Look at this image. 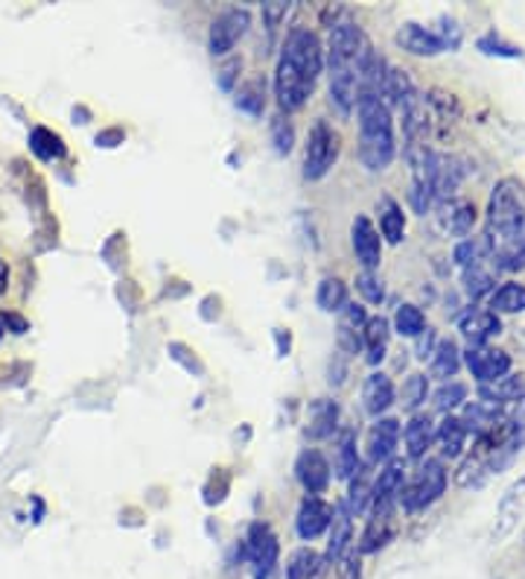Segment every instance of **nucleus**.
<instances>
[{"instance_id": "27", "label": "nucleus", "mask_w": 525, "mask_h": 579, "mask_svg": "<svg viewBox=\"0 0 525 579\" xmlns=\"http://www.w3.org/2000/svg\"><path fill=\"white\" fill-rule=\"evenodd\" d=\"M435 439L441 445V454L455 460V457H462L464 442H467V427L462 424V419H455V415H447L444 422L438 424V431H435Z\"/></svg>"}, {"instance_id": "4", "label": "nucleus", "mask_w": 525, "mask_h": 579, "mask_svg": "<svg viewBox=\"0 0 525 579\" xmlns=\"http://www.w3.org/2000/svg\"><path fill=\"white\" fill-rule=\"evenodd\" d=\"M447 469L441 460H426L420 469L415 471L412 483L403 486L400 492V504L406 512H420L426 506H432L438 497L447 492Z\"/></svg>"}, {"instance_id": "47", "label": "nucleus", "mask_w": 525, "mask_h": 579, "mask_svg": "<svg viewBox=\"0 0 525 579\" xmlns=\"http://www.w3.org/2000/svg\"><path fill=\"white\" fill-rule=\"evenodd\" d=\"M432 351H435V331L432 328H426V331L417 337V358L420 360L432 358Z\"/></svg>"}, {"instance_id": "35", "label": "nucleus", "mask_w": 525, "mask_h": 579, "mask_svg": "<svg viewBox=\"0 0 525 579\" xmlns=\"http://www.w3.org/2000/svg\"><path fill=\"white\" fill-rule=\"evenodd\" d=\"M236 109L248 111V114H262L266 109V83L262 80H248V83L240 85L236 92Z\"/></svg>"}, {"instance_id": "37", "label": "nucleus", "mask_w": 525, "mask_h": 579, "mask_svg": "<svg viewBox=\"0 0 525 579\" xmlns=\"http://www.w3.org/2000/svg\"><path fill=\"white\" fill-rule=\"evenodd\" d=\"M394 331L403 334V337H420L426 331V319L420 307L415 304H403L398 313H394Z\"/></svg>"}, {"instance_id": "32", "label": "nucleus", "mask_w": 525, "mask_h": 579, "mask_svg": "<svg viewBox=\"0 0 525 579\" xmlns=\"http://www.w3.org/2000/svg\"><path fill=\"white\" fill-rule=\"evenodd\" d=\"M459 366H462V354H459V346H455L453 340H444L438 342L432 351V377H441V381H450V377H455V372H459Z\"/></svg>"}, {"instance_id": "30", "label": "nucleus", "mask_w": 525, "mask_h": 579, "mask_svg": "<svg viewBox=\"0 0 525 579\" xmlns=\"http://www.w3.org/2000/svg\"><path fill=\"white\" fill-rule=\"evenodd\" d=\"M391 535H394L391 512H371L368 527H365V533H363V544H359V553L380 551L382 544H389Z\"/></svg>"}, {"instance_id": "12", "label": "nucleus", "mask_w": 525, "mask_h": 579, "mask_svg": "<svg viewBox=\"0 0 525 579\" xmlns=\"http://www.w3.org/2000/svg\"><path fill=\"white\" fill-rule=\"evenodd\" d=\"M368 325V313H365L363 304H344L342 319H339V328H335V346L342 354L354 358L363 349V331Z\"/></svg>"}, {"instance_id": "45", "label": "nucleus", "mask_w": 525, "mask_h": 579, "mask_svg": "<svg viewBox=\"0 0 525 579\" xmlns=\"http://www.w3.org/2000/svg\"><path fill=\"white\" fill-rule=\"evenodd\" d=\"M335 568H339L342 579H359V553H356V547L344 553Z\"/></svg>"}, {"instance_id": "41", "label": "nucleus", "mask_w": 525, "mask_h": 579, "mask_svg": "<svg viewBox=\"0 0 525 579\" xmlns=\"http://www.w3.org/2000/svg\"><path fill=\"white\" fill-rule=\"evenodd\" d=\"M356 290L363 293L365 302H371V304H380L382 299H386V287H382V278L377 276V273H371V269H363V273L356 276Z\"/></svg>"}, {"instance_id": "5", "label": "nucleus", "mask_w": 525, "mask_h": 579, "mask_svg": "<svg viewBox=\"0 0 525 579\" xmlns=\"http://www.w3.org/2000/svg\"><path fill=\"white\" fill-rule=\"evenodd\" d=\"M339 158V132L327 120H316L307 132V147H304V179L316 182L333 167Z\"/></svg>"}, {"instance_id": "7", "label": "nucleus", "mask_w": 525, "mask_h": 579, "mask_svg": "<svg viewBox=\"0 0 525 579\" xmlns=\"http://www.w3.org/2000/svg\"><path fill=\"white\" fill-rule=\"evenodd\" d=\"M248 24H252V15L248 10H228L222 12L213 24H210L208 33V50L213 56H225L236 47V41L248 33Z\"/></svg>"}, {"instance_id": "19", "label": "nucleus", "mask_w": 525, "mask_h": 579, "mask_svg": "<svg viewBox=\"0 0 525 579\" xmlns=\"http://www.w3.org/2000/svg\"><path fill=\"white\" fill-rule=\"evenodd\" d=\"M339 431V405L333 398H316L307 413V436L309 439H330Z\"/></svg>"}, {"instance_id": "6", "label": "nucleus", "mask_w": 525, "mask_h": 579, "mask_svg": "<svg viewBox=\"0 0 525 579\" xmlns=\"http://www.w3.org/2000/svg\"><path fill=\"white\" fill-rule=\"evenodd\" d=\"M245 562L252 570V579H272L274 568H278V556H281V544L278 535L272 533V527L254 521L245 535Z\"/></svg>"}, {"instance_id": "46", "label": "nucleus", "mask_w": 525, "mask_h": 579, "mask_svg": "<svg viewBox=\"0 0 525 579\" xmlns=\"http://www.w3.org/2000/svg\"><path fill=\"white\" fill-rule=\"evenodd\" d=\"M243 68V62L240 59H231V62H225L222 68H219V85L225 88V92H231L234 88V80H236V71Z\"/></svg>"}, {"instance_id": "24", "label": "nucleus", "mask_w": 525, "mask_h": 579, "mask_svg": "<svg viewBox=\"0 0 525 579\" xmlns=\"http://www.w3.org/2000/svg\"><path fill=\"white\" fill-rule=\"evenodd\" d=\"M403 439H406V454L412 460H420L426 457V450L435 439V424L426 413H415L408 419L406 431H403Z\"/></svg>"}, {"instance_id": "1", "label": "nucleus", "mask_w": 525, "mask_h": 579, "mask_svg": "<svg viewBox=\"0 0 525 579\" xmlns=\"http://www.w3.org/2000/svg\"><path fill=\"white\" fill-rule=\"evenodd\" d=\"M325 71V50L316 33L304 27L290 29L283 41L281 59L274 68V97L283 111H298L316 92L318 76Z\"/></svg>"}, {"instance_id": "3", "label": "nucleus", "mask_w": 525, "mask_h": 579, "mask_svg": "<svg viewBox=\"0 0 525 579\" xmlns=\"http://www.w3.org/2000/svg\"><path fill=\"white\" fill-rule=\"evenodd\" d=\"M525 222V193L523 184L516 179H502L497 182L493 193L488 200V212H485V243L490 246L493 255L514 240V234L523 229Z\"/></svg>"}, {"instance_id": "23", "label": "nucleus", "mask_w": 525, "mask_h": 579, "mask_svg": "<svg viewBox=\"0 0 525 579\" xmlns=\"http://www.w3.org/2000/svg\"><path fill=\"white\" fill-rule=\"evenodd\" d=\"M441 226H444L450 234L455 238H467L473 229V222H476V205L467 203V200H447L441 205Z\"/></svg>"}, {"instance_id": "26", "label": "nucleus", "mask_w": 525, "mask_h": 579, "mask_svg": "<svg viewBox=\"0 0 525 579\" xmlns=\"http://www.w3.org/2000/svg\"><path fill=\"white\" fill-rule=\"evenodd\" d=\"M335 478L339 480H354V474L363 469L359 454H356V431H342L335 439V460H333Z\"/></svg>"}, {"instance_id": "42", "label": "nucleus", "mask_w": 525, "mask_h": 579, "mask_svg": "<svg viewBox=\"0 0 525 579\" xmlns=\"http://www.w3.org/2000/svg\"><path fill=\"white\" fill-rule=\"evenodd\" d=\"M272 144L281 156H286L292 144H295V129H292V123L283 118V114H278V118L272 120Z\"/></svg>"}, {"instance_id": "36", "label": "nucleus", "mask_w": 525, "mask_h": 579, "mask_svg": "<svg viewBox=\"0 0 525 579\" xmlns=\"http://www.w3.org/2000/svg\"><path fill=\"white\" fill-rule=\"evenodd\" d=\"M426 396H429V377L415 372V375H408L406 384H403V393H400L403 401H400V405H403V410L415 415L417 407L426 405Z\"/></svg>"}, {"instance_id": "43", "label": "nucleus", "mask_w": 525, "mask_h": 579, "mask_svg": "<svg viewBox=\"0 0 525 579\" xmlns=\"http://www.w3.org/2000/svg\"><path fill=\"white\" fill-rule=\"evenodd\" d=\"M479 50H485L488 56H508V59H516V56H523V50H520V47L505 45V41L493 36V33H488L485 38H479Z\"/></svg>"}, {"instance_id": "20", "label": "nucleus", "mask_w": 525, "mask_h": 579, "mask_svg": "<svg viewBox=\"0 0 525 579\" xmlns=\"http://www.w3.org/2000/svg\"><path fill=\"white\" fill-rule=\"evenodd\" d=\"M351 542H354V515L347 512L344 506H339L333 512V524H330V542H327V562L330 565H339L344 553L351 551Z\"/></svg>"}, {"instance_id": "29", "label": "nucleus", "mask_w": 525, "mask_h": 579, "mask_svg": "<svg viewBox=\"0 0 525 579\" xmlns=\"http://www.w3.org/2000/svg\"><path fill=\"white\" fill-rule=\"evenodd\" d=\"M380 229L382 238L394 243V246L406 238V214H403V208L391 196H382L380 200Z\"/></svg>"}, {"instance_id": "33", "label": "nucleus", "mask_w": 525, "mask_h": 579, "mask_svg": "<svg viewBox=\"0 0 525 579\" xmlns=\"http://www.w3.org/2000/svg\"><path fill=\"white\" fill-rule=\"evenodd\" d=\"M29 149L36 153L41 161H53V158H64V153H68V147H64V141L56 135V132H50V129L45 126H36L33 129V135H29Z\"/></svg>"}, {"instance_id": "48", "label": "nucleus", "mask_w": 525, "mask_h": 579, "mask_svg": "<svg viewBox=\"0 0 525 579\" xmlns=\"http://www.w3.org/2000/svg\"><path fill=\"white\" fill-rule=\"evenodd\" d=\"M7 278H10V273H7V264L0 261V293L7 290Z\"/></svg>"}, {"instance_id": "18", "label": "nucleus", "mask_w": 525, "mask_h": 579, "mask_svg": "<svg viewBox=\"0 0 525 579\" xmlns=\"http://www.w3.org/2000/svg\"><path fill=\"white\" fill-rule=\"evenodd\" d=\"M394 41L412 56H438L441 50H447L444 41L435 36V29H426L420 24H403Z\"/></svg>"}, {"instance_id": "31", "label": "nucleus", "mask_w": 525, "mask_h": 579, "mask_svg": "<svg viewBox=\"0 0 525 579\" xmlns=\"http://www.w3.org/2000/svg\"><path fill=\"white\" fill-rule=\"evenodd\" d=\"M316 302L325 313H342L344 304H347V287H344L342 278H335V276L321 278V285H318V293H316Z\"/></svg>"}, {"instance_id": "11", "label": "nucleus", "mask_w": 525, "mask_h": 579, "mask_svg": "<svg viewBox=\"0 0 525 579\" xmlns=\"http://www.w3.org/2000/svg\"><path fill=\"white\" fill-rule=\"evenodd\" d=\"M508 422H511V419L505 415V410L490 405V401H471V405H464L462 424L467 427V433H476V439L493 436V433L502 431Z\"/></svg>"}, {"instance_id": "21", "label": "nucleus", "mask_w": 525, "mask_h": 579, "mask_svg": "<svg viewBox=\"0 0 525 579\" xmlns=\"http://www.w3.org/2000/svg\"><path fill=\"white\" fill-rule=\"evenodd\" d=\"M394 398H398V393H394V384H391L389 375H382V372H374V375L365 377L363 401H365V410H368V413L380 419V415L386 413V410H391V405H394Z\"/></svg>"}, {"instance_id": "17", "label": "nucleus", "mask_w": 525, "mask_h": 579, "mask_svg": "<svg viewBox=\"0 0 525 579\" xmlns=\"http://www.w3.org/2000/svg\"><path fill=\"white\" fill-rule=\"evenodd\" d=\"M459 331H462V337L471 346H488L490 337H497L502 331V322H499V316L493 311H476V307H471L459 319Z\"/></svg>"}, {"instance_id": "38", "label": "nucleus", "mask_w": 525, "mask_h": 579, "mask_svg": "<svg viewBox=\"0 0 525 579\" xmlns=\"http://www.w3.org/2000/svg\"><path fill=\"white\" fill-rule=\"evenodd\" d=\"M371 506V483L365 478V469L356 471L354 483H351V492H347V504L344 509L351 515H363L365 509Z\"/></svg>"}, {"instance_id": "25", "label": "nucleus", "mask_w": 525, "mask_h": 579, "mask_svg": "<svg viewBox=\"0 0 525 579\" xmlns=\"http://www.w3.org/2000/svg\"><path fill=\"white\" fill-rule=\"evenodd\" d=\"M327 568H330V562L325 553L301 547L292 553L290 565H286V579H325Z\"/></svg>"}, {"instance_id": "15", "label": "nucleus", "mask_w": 525, "mask_h": 579, "mask_svg": "<svg viewBox=\"0 0 525 579\" xmlns=\"http://www.w3.org/2000/svg\"><path fill=\"white\" fill-rule=\"evenodd\" d=\"M525 512V478L516 480L514 486L508 488L497 506V527H493V542H502L505 535L514 533L520 515Z\"/></svg>"}, {"instance_id": "44", "label": "nucleus", "mask_w": 525, "mask_h": 579, "mask_svg": "<svg viewBox=\"0 0 525 579\" xmlns=\"http://www.w3.org/2000/svg\"><path fill=\"white\" fill-rule=\"evenodd\" d=\"M481 252H485L481 243H476V240H462V243L455 246V261L467 269L473 267V264H481Z\"/></svg>"}, {"instance_id": "22", "label": "nucleus", "mask_w": 525, "mask_h": 579, "mask_svg": "<svg viewBox=\"0 0 525 579\" xmlns=\"http://www.w3.org/2000/svg\"><path fill=\"white\" fill-rule=\"evenodd\" d=\"M479 396L481 401H490L505 410L508 405H516L520 398H525V375H505L493 384H481Z\"/></svg>"}, {"instance_id": "34", "label": "nucleus", "mask_w": 525, "mask_h": 579, "mask_svg": "<svg viewBox=\"0 0 525 579\" xmlns=\"http://www.w3.org/2000/svg\"><path fill=\"white\" fill-rule=\"evenodd\" d=\"M490 311L497 313H523L525 311V287L516 281H508L490 295Z\"/></svg>"}, {"instance_id": "2", "label": "nucleus", "mask_w": 525, "mask_h": 579, "mask_svg": "<svg viewBox=\"0 0 525 579\" xmlns=\"http://www.w3.org/2000/svg\"><path fill=\"white\" fill-rule=\"evenodd\" d=\"M356 114H359V158L371 173H380L398 156L391 109L380 97L359 94Z\"/></svg>"}, {"instance_id": "40", "label": "nucleus", "mask_w": 525, "mask_h": 579, "mask_svg": "<svg viewBox=\"0 0 525 579\" xmlns=\"http://www.w3.org/2000/svg\"><path fill=\"white\" fill-rule=\"evenodd\" d=\"M464 287H467L471 299H481V295L493 290V276L488 269H481V264H473V267L464 269Z\"/></svg>"}, {"instance_id": "28", "label": "nucleus", "mask_w": 525, "mask_h": 579, "mask_svg": "<svg viewBox=\"0 0 525 579\" xmlns=\"http://www.w3.org/2000/svg\"><path fill=\"white\" fill-rule=\"evenodd\" d=\"M363 349L368 351V363L371 366H377L386 358V349H389V322L382 319V316L368 319L363 331Z\"/></svg>"}, {"instance_id": "9", "label": "nucleus", "mask_w": 525, "mask_h": 579, "mask_svg": "<svg viewBox=\"0 0 525 579\" xmlns=\"http://www.w3.org/2000/svg\"><path fill=\"white\" fill-rule=\"evenodd\" d=\"M406 466H403V460H391L382 466L380 478L374 480L371 486V512H391L394 509V504L400 500V492H403V480H406Z\"/></svg>"}, {"instance_id": "39", "label": "nucleus", "mask_w": 525, "mask_h": 579, "mask_svg": "<svg viewBox=\"0 0 525 579\" xmlns=\"http://www.w3.org/2000/svg\"><path fill=\"white\" fill-rule=\"evenodd\" d=\"M464 401H467V386L459 384V381H450L435 393V410H441V413H453L455 407L464 405Z\"/></svg>"}, {"instance_id": "13", "label": "nucleus", "mask_w": 525, "mask_h": 579, "mask_svg": "<svg viewBox=\"0 0 525 579\" xmlns=\"http://www.w3.org/2000/svg\"><path fill=\"white\" fill-rule=\"evenodd\" d=\"M351 243H354V252L356 257H359V264H363L365 269H377L380 267L382 261V240H380V231L374 229V222L365 217V214H359L354 220V226H351Z\"/></svg>"}, {"instance_id": "8", "label": "nucleus", "mask_w": 525, "mask_h": 579, "mask_svg": "<svg viewBox=\"0 0 525 579\" xmlns=\"http://www.w3.org/2000/svg\"><path fill=\"white\" fill-rule=\"evenodd\" d=\"M464 363L473 372L479 384H493L499 377L511 375V358L508 351L493 349V346H471L464 354Z\"/></svg>"}, {"instance_id": "14", "label": "nucleus", "mask_w": 525, "mask_h": 579, "mask_svg": "<svg viewBox=\"0 0 525 579\" xmlns=\"http://www.w3.org/2000/svg\"><path fill=\"white\" fill-rule=\"evenodd\" d=\"M295 474H298V483L307 488V495H321L327 486H330V462L321 450L307 448L295 462Z\"/></svg>"}, {"instance_id": "16", "label": "nucleus", "mask_w": 525, "mask_h": 579, "mask_svg": "<svg viewBox=\"0 0 525 579\" xmlns=\"http://www.w3.org/2000/svg\"><path fill=\"white\" fill-rule=\"evenodd\" d=\"M400 442V422L398 419H377L371 431H368V460L377 462H391L394 460V450Z\"/></svg>"}, {"instance_id": "10", "label": "nucleus", "mask_w": 525, "mask_h": 579, "mask_svg": "<svg viewBox=\"0 0 525 579\" xmlns=\"http://www.w3.org/2000/svg\"><path fill=\"white\" fill-rule=\"evenodd\" d=\"M333 506L327 504L325 497L318 495H307L304 504L298 509V518H295V527H298V535L304 542H313L318 535H325L333 524Z\"/></svg>"}]
</instances>
